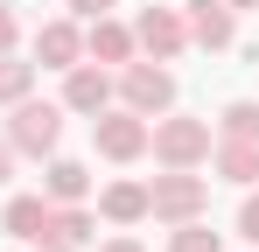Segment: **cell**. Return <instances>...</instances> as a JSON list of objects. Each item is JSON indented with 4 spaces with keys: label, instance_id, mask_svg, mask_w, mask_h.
Listing matches in <instances>:
<instances>
[{
    "label": "cell",
    "instance_id": "6da1fadb",
    "mask_svg": "<svg viewBox=\"0 0 259 252\" xmlns=\"http://www.w3.org/2000/svg\"><path fill=\"white\" fill-rule=\"evenodd\" d=\"M21 140L28 147H49L56 140V112H21Z\"/></svg>",
    "mask_w": 259,
    "mask_h": 252
},
{
    "label": "cell",
    "instance_id": "7a4b0ae2",
    "mask_svg": "<svg viewBox=\"0 0 259 252\" xmlns=\"http://www.w3.org/2000/svg\"><path fill=\"white\" fill-rule=\"evenodd\" d=\"M133 98H140V105H161V98H168V77H147V70H140V77H133Z\"/></svg>",
    "mask_w": 259,
    "mask_h": 252
},
{
    "label": "cell",
    "instance_id": "3957f363",
    "mask_svg": "<svg viewBox=\"0 0 259 252\" xmlns=\"http://www.w3.org/2000/svg\"><path fill=\"white\" fill-rule=\"evenodd\" d=\"M105 147H112V154H133V147H140V126H105Z\"/></svg>",
    "mask_w": 259,
    "mask_h": 252
},
{
    "label": "cell",
    "instance_id": "277c9868",
    "mask_svg": "<svg viewBox=\"0 0 259 252\" xmlns=\"http://www.w3.org/2000/svg\"><path fill=\"white\" fill-rule=\"evenodd\" d=\"M35 224H42V203H14V231L21 238H35Z\"/></svg>",
    "mask_w": 259,
    "mask_h": 252
},
{
    "label": "cell",
    "instance_id": "5b68a950",
    "mask_svg": "<svg viewBox=\"0 0 259 252\" xmlns=\"http://www.w3.org/2000/svg\"><path fill=\"white\" fill-rule=\"evenodd\" d=\"M147 42H154V49H168V42H175V21H161V14H147Z\"/></svg>",
    "mask_w": 259,
    "mask_h": 252
},
{
    "label": "cell",
    "instance_id": "8992f818",
    "mask_svg": "<svg viewBox=\"0 0 259 252\" xmlns=\"http://www.w3.org/2000/svg\"><path fill=\"white\" fill-rule=\"evenodd\" d=\"M70 98H77V105H98V98H105V84H98V77H77V84H70Z\"/></svg>",
    "mask_w": 259,
    "mask_h": 252
},
{
    "label": "cell",
    "instance_id": "52a82bcc",
    "mask_svg": "<svg viewBox=\"0 0 259 252\" xmlns=\"http://www.w3.org/2000/svg\"><path fill=\"white\" fill-rule=\"evenodd\" d=\"M56 189H63V196H77V189H84V168L63 161V168H56Z\"/></svg>",
    "mask_w": 259,
    "mask_h": 252
},
{
    "label": "cell",
    "instance_id": "ba28073f",
    "mask_svg": "<svg viewBox=\"0 0 259 252\" xmlns=\"http://www.w3.org/2000/svg\"><path fill=\"white\" fill-rule=\"evenodd\" d=\"M196 28H203L210 42H224V14H210V0H203V14H196Z\"/></svg>",
    "mask_w": 259,
    "mask_h": 252
},
{
    "label": "cell",
    "instance_id": "9c48e42d",
    "mask_svg": "<svg viewBox=\"0 0 259 252\" xmlns=\"http://www.w3.org/2000/svg\"><path fill=\"white\" fill-rule=\"evenodd\" d=\"M245 231H252V238H259V203H252V210H245Z\"/></svg>",
    "mask_w": 259,
    "mask_h": 252
},
{
    "label": "cell",
    "instance_id": "30bf717a",
    "mask_svg": "<svg viewBox=\"0 0 259 252\" xmlns=\"http://www.w3.org/2000/svg\"><path fill=\"white\" fill-rule=\"evenodd\" d=\"M77 7H91V0H77Z\"/></svg>",
    "mask_w": 259,
    "mask_h": 252
},
{
    "label": "cell",
    "instance_id": "8fae6325",
    "mask_svg": "<svg viewBox=\"0 0 259 252\" xmlns=\"http://www.w3.org/2000/svg\"><path fill=\"white\" fill-rule=\"evenodd\" d=\"M119 252H126V245H119Z\"/></svg>",
    "mask_w": 259,
    "mask_h": 252
}]
</instances>
